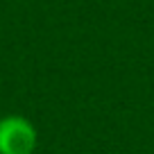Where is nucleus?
I'll list each match as a JSON object with an SVG mask.
<instances>
[{
  "mask_svg": "<svg viewBox=\"0 0 154 154\" xmlns=\"http://www.w3.org/2000/svg\"><path fill=\"white\" fill-rule=\"evenodd\" d=\"M36 143V127L25 116L0 118V154H34Z\"/></svg>",
  "mask_w": 154,
  "mask_h": 154,
  "instance_id": "f257e3e1",
  "label": "nucleus"
}]
</instances>
